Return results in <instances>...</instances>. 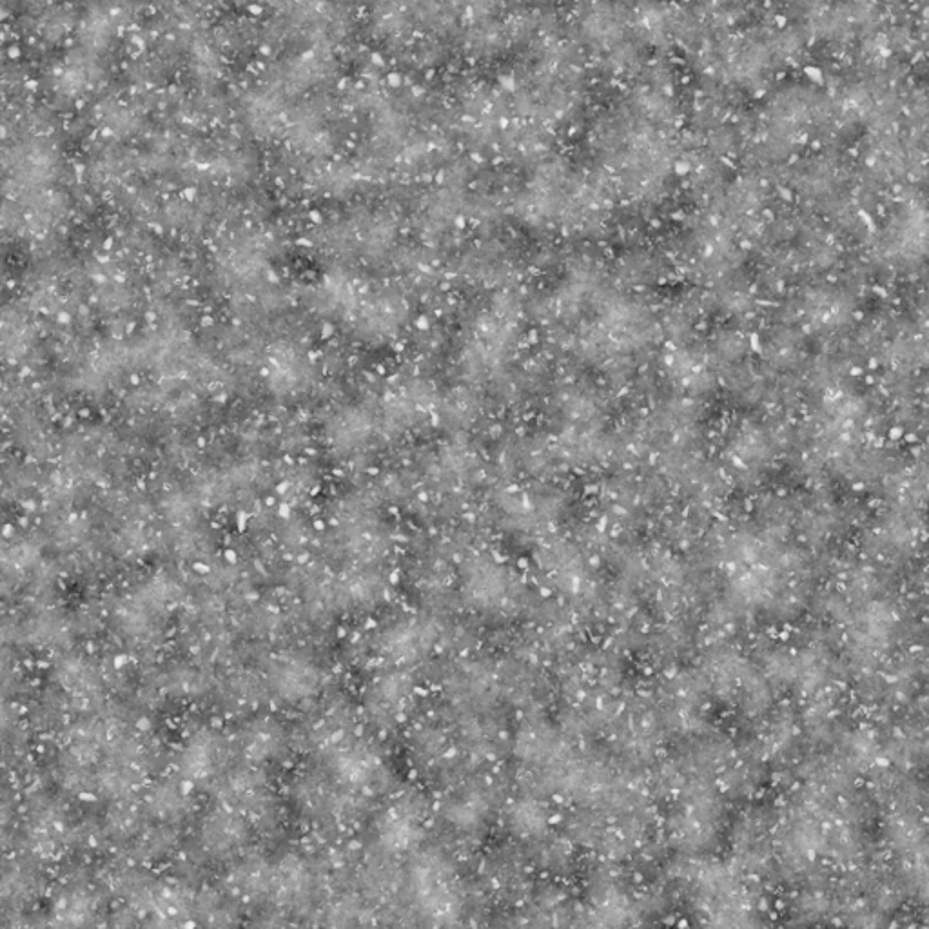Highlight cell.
Here are the masks:
<instances>
[{"mask_svg": "<svg viewBox=\"0 0 929 929\" xmlns=\"http://www.w3.org/2000/svg\"><path fill=\"white\" fill-rule=\"evenodd\" d=\"M274 690L289 701H302L309 695L316 694L320 686V672L316 666L300 657L280 659L273 668Z\"/></svg>", "mask_w": 929, "mask_h": 929, "instance_id": "obj_1", "label": "cell"}, {"mask_svg": "<svg viewBox=\"0 0 929 929\" xmlns=\"http://www.w3.org/2000/svg\"><path fill=\"white\" fill-rule=\"evenodd\" d=\"M411 699V681L405 674L385 675L378 679L367 697L369 714L382 723L398 719Z\"/></svg>", "mask_w": 929, "mask_h": 929, "instance_id": "obj_2", "label": "cell"}, {"mask_svg": "<svg viewBox=\"0 0 929 929\" xmlns=\"http://www.w3.org/2000/svg\"><path fill=\"white\" fill-rule=\"evenodd\" d=\"M432 641H434V632L429 623L411 619L407 623L394 626L387 632V636L383 639V650L396 663L414 661L431 648Z\"/></svg>", "mask_w": 929, "mask_h": 929, "instance_id": "obj_3", "label": "cell"}, {"mask_svg": "<svg viewBox=\"0 0 929 929\" xmlns=\"http://www.w3.org/2000/svg\"><path fill=\"white\" fill-rule=\"evenodd\" d=\"M380 832H382V841L387 846H391L394 850H405L411 846L412 841H416L418 832H420V824L416 821V817H412L411 810L396 806L383 817Z\"/></svg>", "mask_w": 929, "mask_h": 929, "instance_id": "obj_4", "label": "cell"}, {"mask_svg": "<svg viewBox=\"0 0 929 929\" xmlns=\"http://www.w3.org/2000/svg\"><path fill=\"white\" fill-rule=\"evenodd\" d=\"M465 594L476 607H490L503 594L496 570L490 565H476L465 577Z\"/></svg>", "mask_w": 929, "mask_h": 929, "instance_id": "obj_5", "label": "cell"}, {"mask_svg": "<svg viewBox=\"0 0 929 929\" xmlns=\"http://www.w3.org/2000/svg\"><path fill=\"white\" fill-rule=\"evenodd\" d=\"M280 741L282 737L273 724H253L244 737L245 753L253 761H264V759L273 757L280 746Z\"/></svg>", "mask_w": 929, "mask_h": 929, "instance_id": "obj_6", "label": "cell"}, {"mask_svg": "<svg viewBox=\"0 0 929 929\" xmlns=\"http://www.w3.org/2000/svg\"><path fill=\"white\" fill-rule=\"evenodd\" d=\"M372 757L371 753L365 752V750H356V748H351L347 752H343L340 755V759L336 761V770L343 773V777H347L349 781H365L369 779L372 773Z\"/></svg>", "mask_w": 929, "mask_h": 929, "instance_id": "obj_7", "label": "cell"}, {"mask_svg": "<svg viewBox=\"0 0 929 929\" xmlns=\"http://www.w3.org/2000/svg\"><path fill=\"white\" fill-rule=\"evenodd\" d=\"M483 810H485V806L481 802L480 795L478 793H467V795H463V797L450 804L449 817L456 824L470 826V824L480 822Z\"/></svg>", "mask_w": 929, "mask_h": 929, "instance_id": "obj_8", "label": "cell"}]
</instances>
